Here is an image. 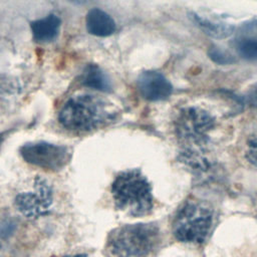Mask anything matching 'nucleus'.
<instances>
[{"label":"nucleus","mask_w":257,"mask_h":257,"mask_svg":"<svg viewBox=\"0 0 257 257\" xmlns=\"http://www.w3.org/2000/svg\"><path fill=\"white\" fill-rule=\"evenodd\" d=\"M161 232L154 223L122 225L111 230L105 243L107 257H155Z\"/></svg>","instance_id":"1"},{"label":"nucleus","mask_w":257,"mask_h":257,"mask_svg":"<svg viewBox=\"0 0 257 257\" xmlns=\"http://www.w3.org/2000/svg\"><path fill=\"white\" fill-rule=\"evenodd\" d=\"M114 114L103 98L93 94H77L63 104L58 120L68 131L87 133L105 125L114 118Z\"/></svg>","instance_id":"2"},{"label":"nucleus","mask_w":257,"mask_h":257,"mask_svg":"<svg viewBox=\"0 0 257 257\" xmlns=\"http://www.w3.org/2000/svg\"><path fill=\"white\" fill-rule=\"evenodd\" d=\"M115 208L132 217H144L153 211L152 185L140 169L119 172L111 184Z\"/></svg>","instance_id":"3"},{"label":"nucleus","mask_w":257,"mask_h":257,"mask_svg":"<svg viewBox=\"0 0 257 257\" xmlns=\"http://www.w3.org/2000/svg\"><path fill=\"white\" fill-rule=\"evenodd\" d=\"M213 224V211L205 203L188 200L177 212L173 222L175 237L186 243H202Z\"/></svg>","instance_id":"4"},{"label":"nucleus","mask_w":257,"mask_h":257,"mask_svg":"<svg viewBox=\"0 0 257 257\" xmlns=\"http://www.w3.org/2000/svg\"><path fill=\"white\" fill-rule=\"evenodd\" d=\"M213 127L214 118L207 111L195 107L183 109L176 120V134L184 145H188L182 152L203 154L201 150Z\"/></svg>","instance_id":"5"},{"label":"nucleus","mask_w":257,"mask_h":257,"mask_svg":"<svg viewBox=\"0 0 257 257\" xmlns=\"http://www.w3.org/2000/svg\"><path fill=\"white\" fill-rule=\"evenodd\" d=\"M14 204L28 219L44 217L50 213L53 204V188L47 180L36 177L29 188L17 194Z\"/></svg>","instance_id":"6"},{"label":"nucleus","mask_w":257,"mask_h":257,"mask_svg":"<svg viewBox=\"0 0 257 257\" xmlns=\"http://www.w3.org/2000/svg\"><path fill=\"white\" fill-rule=\"evenodd\" d=\"M20 155L28 164L51 172L61 170L71 158L67 147L48 142L27 143L20 148Z\"/></svg>","instance_id":"7"},{"label":"nucleus","mask_w":257,"mask_h":257,"mask_svg":"<svg viewBox=\"0 0 257 257\" xmlns=\"http://www.w3.org/2000/svg\"><path fill=\"white\" fill-rule=\"evenodd\" d=\"M138 88L141 95L151 101L166 99L173 92L169 79L156 70L143 71L138 77Z\"/></svg>","instance_id":"8"},{"label":"nucleus","mask_w":257,"mask_h":257,"mask_svg":"<svg viewBox=\"0 0 257 257\" xmlns=\"http://www.w3.org/2000/svg\"><path fill=\"white\" fill-rule=\"evenodd\" d=\"M239 56L248 61H257V20L243 25L234 41Z\"/></svg>","instance_id":"9"},{"label":"nucleus","mask_w":257,"mask_h":257,"mask_svg":"<svg viewBox=\"0 0 257 257\" xmlns=\"http://www.w3.org/2000/svg\"><path fill=\"white\" fill-rule=\"evenodd\" d=\"M87 31L98 37H106L114 33L116 25L114 20L106 12L99 8H92L88 11L85 18Z\"/></svg>","instance_id":"10"},{"label":"nucleus","mask_w":257,"mask_h":257,"mask_svg":"<svg viewBox=\"0 0 257 257\" xmlns=\"http://www.w3.org/2000/svg\"><path fill=\"white\" fill-rule=\"evenodd\" d=\"M61 21L55 14H48L47 16L34 20L30 23L33 39L39 43H47L54 40L60 29Z\"/></svg>","instance_id":"11"},{"label":"nucleus","mask_w":257,"mask_h":257,"mask_svg":"<svg viewBox=\"0 0 257 257\" xmlns=\"http://www.w3.org/2000/svg\"><path fill=\"white\" fill-rule=\"evenodd\" d=\"M80 81L84 86L98 91L107 92L112 88L111 80L108 75L94 63H89L84 67L80 76Z\"/></svg>","instance_id":"12"},{"label":"nucleus","mask_w":257,"mask_h":257,"mask_svg":"<svg viewBox=\"0 0 257 257\" xmlns=\"http://www.w3.org/2000/svg\"><path fill=\"white\" fill-rule=\"evenodd\" d=\"M190 17L201 30L214 38H226L230 36L235 29L233 25L227 22L218 19L206 18L197 13H192Z\"/></svg>","instance_id":"13"},{"label":"nucleus","mask_w":257,"mask_h":257,"mask_svg":"<svg viewBox=\"0 0 257 257\" xmlns=\"http://www.w3.org/2000/svg\"><path fill=\"white\" fill-rule=\"evenodd\" d=\"M208 56L213 62L220 65H228L235 62L234 56L219 46H211L208 49Z\"/></svg>","instance_id":"14"},{"label":"nucleus","mask_w":257,"mask_h":257,"mask_svg":"<svg viewBox=\"0 0 257 257\" xmlns=\"http://www.w3.org/2000/svg\"><path fill=\"white\" fill-rule=\"evenodd\" d=\"M246 158L253 166L257 168V137L251 139L248 142Z\"/></svg>","instance_id":"15"},{"label":"nucleus","mask_w":257,"mask_h":257,"mask_svg":"<svg viewBox=\"0 0 257 257\" xmlns=\"http://www.w3.org/2000/svg\"><path fill=\"white\" fill-rule=\"evenodd\" d=\"M74 5H84V4H87L90 0H66Z\"/></svg>","instance_id":"16"},{"label":"nucleus","mask_w":257,"mask_h":257,"mask_svg":"<svg viewBox=\"0 0 257 257\" xmlns=\"http://www.w3.org/2000/svg\"><path fill=\"white\" fill-rule=\"evenodd\" d=\"M65 257H90L86 254H77V255H70V256H65Z\"/></svg>","instance_id":"17"},{"label":"nucleus","mask_w":257,"mask_h":257,"mask_svg":"<svg viewBox=\"0 0 257 257\" xmlns=\"http://www.w3.org/2000/svg\"><path fill=\"white\" fill-rule=\"evenodd\" d=\"M253 100L255 101V103H257V88H256L255 91L253 92Z\"/></svg>","instance_id":"18"},{"label":"nucleus","mask_w":257,"mask_h":257,"mask_svg":"<svg viewBox=\"0 0 257 257\" xmlns=\"http://www.w3.org/2000/svg\"><path fill=\"white\" fill-rule=\"evenodd\" d=\"M1 141H2V137L0 136V143H1Z\"/></svg>","instance_id":"19"}]
</instances>
